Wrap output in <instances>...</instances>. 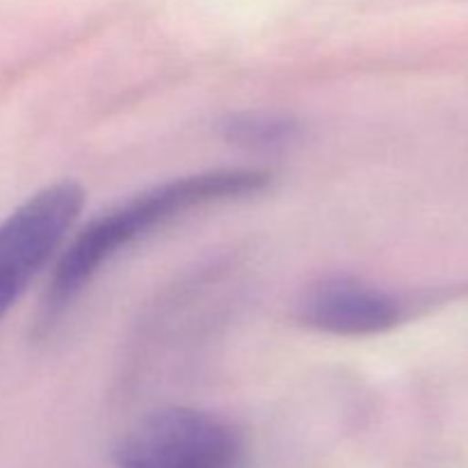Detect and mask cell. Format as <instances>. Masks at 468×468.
Listing matches in <instances>:
<instances>
[{"instance_id":"cell-1","label":"cell","mask_w":468,"mask_h":468,"mask_svg":"<svg viewBox=\"0 0 468 468\" xmlns=\"http://www.w3.org/2000/svg\"><path fill=\"white\" fill-rule=\"evenodd\" d=\"M270 181L272 174L259 167L208 169L146 187L101 213L59 256L41 304L39 329L48 332L101 268L146 233L201 206L263 192Z\"/></svg>"},{"instance_id":"cell-2","label":"cell","mask_w":468,"mask_h":468,"mask_svg":"<svg viewBox=\"0 0 468 468\" xmlns=\"http://www.w3.org/2000/svg\"><path fill=\"white\" fill-rule=\"evenodd\" d=\"M119 468H245V441L222 416L172 407L142 419L114 448Z\"/></svg>"},{"instance_id":"cell-3","label":"cell","mask_w":468,"mask_h":468,"mask_svg":"<svg viewBox=\"0 0 468 468\" xmlns=\"http://www.w3.org/2000/svg\"><path fill=\"white\" fill-rule=\"evenodd\" d=\"M85 201L78 183L59 181L32 195L0 222V320L59 250Z\"/></svg>"},{"instance_id":"cell-4","label":"cell","mask_w":468,"mask_h":468,"mask_svg":"<svg viewBox=\"0 0 468 468\" xmlns=\"http://www.w3.org/2000/svg\"><path fill=\"white\" fill-rule=\"evenodd\" d=\"M407 304L396 292L355 277H327L306 288L297 304L302 323L336 336H370L405 318Z\"/></svg>"},{"instance_id":"cell-5","label":"cell","mask_w":468,"mask_h":468,"mask_svg":"<svg viewBox=\"0 0 468 468\" xmlns=\"http://www.w3.org/2000/svg\"><path fill=\"white\" fill-rule=\"evenodd\" d=\"M222 135L231 144L254 151L288 149L302 137V123L282 112H238L222 122Z\"/></svg>"}]
</instances>
